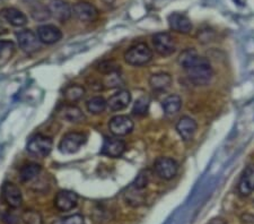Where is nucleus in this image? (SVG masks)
<instances>
[{"instance_id": "obj_2", "label": "nucleus", "mask_w": 254, "mask_h": 224, "mask_svg": "<svg viewBox=\"0 0 254 224\" xmlns=\"http://www.w3.org/2000/svg\"><path fill=\"white\" fill-rule=\"evenodd\" d=\"M153 59V51L146 43H137L129 48L125 54L127 64L134 67H140Z\"/></svg>"}, {"instance_id": "obj_13", "label": "nucleus", "mask_w": 254, "mask_h": 224, "mask_svg": "<svg viewBox=\"0 0 254 224\" xmlns=\"http://www.w3.org/2000/svg\"><path fill=\"white\" fill-rule=\"evenodd\" d=\"M49 9L51 16H53L60 23H64L71 17V8L64 0H50L49 2Z\"/></svg>"}, {"instance_id": "obj_27", "label": "nucleus", "mask_w": 254, "mask_h": 224, "mask_svg": "<svg viewBox=\"0 0 254 224\" xmlns=\"http://www.w3.org/2000/svg\"><path fill=\"white\" fill-rule=\"evenodd\" d=\"M96 69L101 73V74L112 75L118 74L119 71H120V66L113 60H104L97 65Z\"/></svg>"}, {"instance_id": "obj_34", "label": "nucleus", "mask_w": 254, "mask_h": 224, "mask_svg": "<svg viewBox=\"0 0 254 224\" xmlns=\"http://www.w3.org/2000/svg\"><path fill=\"white\" fill-rule=\"evenodd\" d=\"M103 1L105 2V3H112L114 0H103Z\"/></svg>"}, {"instance_id": "obj_4", "label": "nucleus", "mask_w": 254, "mask_h": 224, "mask_svg": "<svg viewBox=\"0 0 254 224\" xmlns=\"http://www.w3.org/2000/svg\"><path fill=\"white\" fill-rule=\"evenodd\" d=\"M86 142H87L86 134L78 132L68 133L61 138L59 143V149L64 154H73L78 152Z\"/></svg>"}, {"instance_id": "obj_10", "label": "nucleus", "mask_w": 254, "mask_h": 224, "mask_svg": "<svg viewBox=\"0 0 254 224\" xmlns=\"http://www.w3.org/2000/svg\"><path fill=\"white\" fill-rule=\"evenodd\" d=\"M126 149H127V145L124 141L119 140V138L109 137L104 140L101 153L105 156L116 158V157H120L122 154L126 152Z\"/></svg>"}, {"instance_id": "obj_29", "label": "nucleus", "mask_w": 254, "mask_h": 224, "mask_svg": "<svg viewBox=\"0 0 254 224\" xmlns=\"http://www.w3.org/2000/svg\"><path fill=\"white\" fill-rule=\"evenodd\" d=\"M149 103L150 101L147 96H141L136 101V103L133 105L132 113L137 117H143L147 115L149 109Z\"/></svg>"}, {"instance_id": "obj_15", "label": "nucleus", "mask_w": 254, "mask_h": 224, "mask_svg": "<svg viewBox=\"0 0 254 224\" xmlns=\"http://www.w3.org/2000/svg\"><path fill=\"white\" fill-rule=\"evenodd\" d=\"M38 38L40 42L44 44H53L59 42L63 38V33L57 26L47 24L38 27Z\"/></svg>"}, {"instance_id": "obj_6", "label": "nucleus", "mask_w": 254, "mask_h": 224, "mask_svg": "<svg viewBox=\"0 0 254 224\" xmlns=\"http://www.w3.org/2000/svg\"><path fill=\"white\" fill-rule=\"evenodd\" d=\"M153 44L155 51L162 57H169L175 52V42L170 33L161 32L153 36Z\"/></svg>"}, {"instance_id": "obj_14", "label": "nucleus", "mask_w": 254, "mask_h": 224, "mask_svg": "<svg viewBox=\"0 0 254 224\" xmlns=\"http://www.w3.org/2000/svg\"><path fill=\"white\" fill-rule=\"evenodd\" d=\"M198 129V125L191 117L184 116L176 124V132L184 142H190Z\"/></svg>"}, {"instance_id": "obj_12", "label": "nucleus", "mask_w": 254, "mask_h": 224, "mask_svg": "<svg viewBox=\"0 0 254 224\" xmlns=\"http://www.w3.org/2000/svg\"><path fill=\"white\" fill-rule=\"evenodd\" d=\"M72 13L80 22H93L98 16L96 7L86 1L75 3L72 7Z\"/></svg>"}, {"instance_id": "obj_18", "label": "nucleus", "mask_w": 254, "mask_h": 224, "mask_svg": "<svg viewBox=\"0 0 254 224\" xmlns=\"http://www.w3.org/2000/svg\"><path fill=\"white\" fill-rule=\"evenodd\" d=\"M0 16L10 25L16 27L25 26L27 24L26 15L16 8H3L2 10H0Z\"/></svg>"}, {"instance_id": "obj_30", "label": "nucleus", "mask_w": 254, "mask_h": 224, "mask_svg": "<svg viewBox=\"0 0 254 224\" xmlns=\"http://www.w3.org/2000/svg\"><path fill=\"white\" fill-rule=\"evenodd\" d=\"M52 224H85V218L81 214H73L56 220Z\"/></svg>"}, {"instance_id": "obj_31", "label": "nucleus", "mask_w": 254, "mask_h": 224, "mask_svg": "<svg viewBox=\"0 0 254 224\" xmlns=\"http://www.w3.org/2000/svg\"><path fill=\"white\" fill-rule=\"evenodd\" d=\"M15 50V46L11 41L1 40L0 41V59L8 58V57L13 55Z\"/></svg>"}, {"instance_id": "obj_32", "label": "nucleus", "mask_w": 254, "mask_h": 224, "mask_svg": "<svg viewBox=\"0 0 254 224\" xmlns=\"http://www.w3.org/2000/svg\"><path fill=\"white\" fill-rule=\"evenodd\" d=\"M147 183H148V173H147L146 171H143V172L139 174L132 187L138 190H141L147 186Z\"/></svg>"}, {"instance_id": "obj_19", "label": "nucleus", "mask_w": 254, "mask_h": 224, "mask_svg": "<svg viewBox=\"0 0 254 224\" xmlns=\"http://www.w3.org/2000/svg\"><path fill=\"white\" fill-rule=\"evenodd\" d=\"M131 101V94L129 91L122 89V91L117 92L108 100V107L113 112L121 111V110L128 107Z\"/></svg>"}, {"instance_id": "obj_1", "label": "nucleus", "mask_w": 254, "mask_h": 224, "mask_svg": "<svg viewBox=\"0 0 254 224\" xmlns=\"http://www.w3.org/2000/svg\"><path fill=\"white\" fill-rule=\"evenodd\" d=\"M179 65L184 69L191 83L204 86L210 83L214 71L209 60L199 56L194 49H187L179 57Z\"/></svg>"}, {"instance_id": "obj_35", "label": "nucleus", "mask_w": 254, "mask_h": 224, "mask_svg": "<svg viewBox=\"0 0 254 224\" xmlns=\"http://www.w3.org/2000/svg\"><path fill=\"white\" fill-rule=\"evenodd\" d=\"M24 1H26V2H32V1H34V0H24Z\"/></svg>"}, {"instance_id": "obj_16", "label": "nucleus", "mask_w": 254, "mask_h": 224, "mask_svg": "<svg viewBox=\"0 0 254 224\" xmlns=\"http://www.w3.org/2000/svg\"><path fill=\"white\" fill-rule=\"evenodd\" d=\"M169 25L171 30L182 34H188L192 30L191 20L187 15L181 13L171 14L169 16Z\"/></svg>"}, {"instance_id": "obj_25", "label": "nucleus", "mask_w": 254, "mask_h": 224, "mask_svg": "<svg viewBox=\"0 0 254 224\" xmlns=\"http://www.w3.org/2000/svg\"><path fill=\"white\" fill-rule=\"evenodd\" d=\"M63 118L69 122H79L84 120V113L81 112V110L78 107L75 105H67L63 110Z\"/></svg>"}, {"instance_id": "obj_11", "label": "nucleus", "mask_w": 254, "mask_h": 224, "mask_svg": "<svg viewBox=\"0 0 254 224\" xmlns=\"http://www.w3.org/2000/svg\"><path fill=\"white\" fill-rule=\"evenodd\" d=\"M2 198L11 209H18L23 203V196L19 188L14 183L6 182L2 187Z\"/></svg>"}, {"instance_id": "obj_26", "label": "nucleus", "mask_w": 254, "mask_h": 224, "mask_svg": "<svg viewBox=\"0 0 254 224\" xmlns=\"http://www.w3.org/2000/svg\"><path fill=\"white\" fill-rule=\"evenodd\" d=\"M31 16L36 22H46L51 17V13L49 7L42 5V3H35L31 8Z\"/></svg>"}, {"instance_id": "obj_23", "label": "nucleus", "mask_w": 254, "mask_h": 224, "mask_svg": "<svg viewBox=\"0 0 254 224\" xmlns=\"http://www.w3.org/2000/svg\"><path fill=\"white\" fill-rule=\"evenodd\" d=\"M85 95V88L80 85H70L65 87L64 92V100L69 103H75V102L81 100Z\"/></svg>"}, {"instance_id": "obj_33", "label": "nucleus", "mask_w": 254, "mask_h": 224, "mask_svg": "<svg viewBox=\"0 0 254 224\" xmlns=\"http://www.w3.org/2000/svg\"><path fill=\"white\" fill-rule=\"evenodd\" d=\"M5 32H6V27L3 26V24L1 22H0V35H1L2 33H5Z\"/></svg>"}, {"instance_id": "obj_3", "label": "nucleus", "mask_w": 254, "mask_h": 224, "mask_svg": "<svg viewBox=\"0 0 254 224\" xmlns=\"http://www.w3.org/2000/svg\"><path fill=\"white\" fill-rule=\"evenodd\" d=\"M53 141L51 137L36 134L27 143V152L38 157H46L51 153Z\"/></svg>"}, {"instance_id": "obj_9", "label": "nucleus", "mask_w": 254, "mask_h": 224, "mask_svg": "<svg viewBox=\"0 0 254 224\" xmlns=\"http://www.w3.org/2000/svg\"><path fill=\"white\" fill-rule=\"evenodd\" d=\"M78 204V196L71 190H60L55 197V206L60 212H69Z\"/></svg>"}, {"instance_id": "obj_8", "label": "nucleus", "mask_w": 254, "mask_h": 224, "mask_svg": "<svg viewBox=\"0 0 254 224\" xmlns=\"http://www.w3.org/2000/svg\"><path fill=\"white\" fill-rule=\"evenodd\" d=\"M133 127V121L128 116H116L109 122L110 132L118 137L127 136L132 132Z\"/></svg>"}, {"instance_id": "obj_17", "label": "nucleus", "mask_w": 254, "mask_h": 224, "mask_svg": "<svg viewBox=\"0 0 254 224\" xmlns=\"http://www.w3.org/2000/svg\"><path fill=\"white\" fill-rule=\"evenodd\" d=\"M254 190V164H250L244 169L239 181V193L242 196H249Z\"/></svg>"}, {"instance_id": "obj_28", "label": "nucleus", "mask_w": 254, "mask_h": 224, "mask_svg": "<svg viewBox=\"0 0 254 224\" xmlns=\"http://www.w3.org/2000/svg\"><path fill=\"white\" fill-rule=\"evenodd\" d=\"M24 224H43V218L38 211L25 210L20 215Z\"/></svg>"}, {"instance_id": "obj_7", "label": "nucleus", "mask_w": 254, "mask_h": 224, "mask_svg": "<svg viewBox=\"0 0 254 224\" xmlns=\"http://www.w3.org/2000/svg\"><path fill=\"white\" fill-rule=\"evenodd\" d=\"M19 48L24 52L31 55L40 50V40L31 30H23L16 33Z\"/></svg>"}, {"instance_id": "obj_22", "label": "nucleus", "mask_w": 254, "mask_h": 224, "mask_svg": "<svg viewBox=\"0 0 254 224\" xmlns=\"http://www.w3.org/2000/svg\"><path fill=\"white\" fill-rule=\"evenodd\" d=\"M182 107V99L179 95L172 94L162 102V108L166 116H174Z\"/></svg>"}, {"instance_id": "obj_20", "label": "nucleus", "mask_w": 254, "mask_h": 224, "mask_svg": "<svg viewBox=\"0 0 254 224\" xmlns=\"http://www.w3.org/2000/svg\"><path fill=\"white\" fill-rule=\"evenodd\" d=\"M149 85L155 92H165L171 87L172 77L167 73H157L150 76Z\"/></svg>"}, {"instance_id": "obj_24", "label": "nucleus", "mask_w": 254, "mask_h": 224, "mask_svg": "<svg viewBox=\"0 0 254 224\" xmlns=\"http://www.w3.org/2000/svg\"><path fill=\"white\" fill-rule=\"evenodd\" d=\"M106 107H108V101H105L104 97L102 96H93L86 102V108H87L88 112L93 113V115H100V113L104 112Z\"/></svg>"}, {"instance_id": "obj_21", "label": "nucleus", "mask_w": 254, "mask_h": 224, "mask_svg": "<svg viewBox=\"0 0 254 224\" xmlns=\"http://www.w3.org/2000/svg\"><path fill=\"white\" fill-rule=\"evenodd\" d=\"M41 173V165L38 163H26L19 170V179L22 182H31Z\"/></svg>"}, {"instance_id": "obj_5", "label": "nucleus", "mask_w": 254, "mask_h": 224, "mask_svg": "<svg viewBox=\"0 0 254 224\" xmlns=\"http://www.w3.org/2000/svg\"><path fill=\"white\" fill-rule=\"evenodd\" d=\"M154 170L159 178L164 180H171L178 173L179 164L171 157H158L154 163Z\"/></svg>"}]
</instances>
